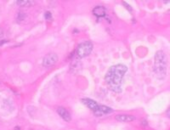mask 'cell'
Returning <instances> with one entry per match:
<instances>
[{"mask_svg": "<svg viewBox=\"0 0 170 130\" xmlns=\"http://www.w3.org/2000/svg\"><path fill=\"white\" fill-rule=\"evenodd\" d=\"M127 71L128 67L122 64L113 65L108 70L105 80L110 89L115 93L122 92V80Z\"/></svg>", "mask_w": 170, "mask_h": 130, "instance_id": "cell-1", "label": "cell"}, {"mask_svg": "<svg viewBox=\"0 0 170 130\" xmlns=\"http://www.w3.org/2000/svg\"><path fill=\"white\" fill-rule=\"evenodd\" d=\"M167 56L163 51H157L155 55L154 72L158 78H165L167 73Z\"/></svg>", "mask_w": 170, "mask_h": 130, "instance_id": "cell-2", "label": "cell"}, {"mask_svg": "<svg viewBox=\"0 0 170 130\" xmlns=\"http://www.w3.org/2000/svg\"><path fill=\"white\" fill-rule=\"evenodd\" d=\"M94 45L91 42H83L78 45L77 49V55L80 58L88 56L93 50Z\"/></svg>", "mask_w": 170, "mask_h": 130, "instance_id": "cell-3", "label": "cell"}, {"mask_svg": "<svg viewBox=\"0 0 170 130\" xmlns=\"http://www.w3.org/2000/svg\"><path fill=\"white\" fill-rule=\"evenodd\" d=\"M57 61H58V55L55 53H50L44 56V58L43 59L42 65L44 67H50L55 65Z\"/></svg>", "mask_w": 170, "mask_h": 130, "instance_id": "cell-4", "label": "cell"}, {"mask_svg": "<svg viewBox=\"0 0 170 130\" xmlns=\"http://www.w3.org/2000/svg\"><path fill=\"white\" fill-rule=\"evenodd\" d=\"M112 112H113L112 109L110 108V107L106 106H100L99 105V106H98L96 110L94 111V113H95V116H104V115H107V114H109V113Z\"/></svg>", "mask_w": 170, "mask_h": 130, "instance_id": "cell-5", "label": "cell"}, {"mask_svg": "<svg viewBox=\"0 0 170 130\" xmlns=\"http://www.w3.org/2000/svg\"><path fill=\"white\" fill-rule=\"evenodd\" d=\"M57 112H58V114L60 115V117L65 120L66 122H70L71 121V119H72V117H71V115H70V113L68 112V111L66 110V109H65L64 107H58V109H57Z\"/></svg>", "mask_w": 170, "mask_h": 130, "instance_id": "cell-6", "label": "cell"}, {"mask_svg": "<svg viewBox=\"0 0 170 130\" xmlns=\"http://www.w3.org/2000/svg\"><path fill=\"white\" fill-rule=\"evenodd\" d=\"M115 119L118 122H129L135 120V116L132 115H125V114H119L115 116Z\"/></svg>", "mask_w": 170, "mask_h": 130, "instance_id": "cell-7", "label": "cell"}, {"mask_svg": "<svg viewBox=\"0 0 170 130\" xmlns=\"http://www.w3.org/2000/svg\"><path fill=\"white\" fill-rule=\"evenodd\" d=\"M82 102L88 106L89 109H91L92 111H95L98 106H99V105H98V103L95 102V100H93L91 99H83L82 100Z\"/></svg>", "mask_w": 170, "mask_h": 130, "instance_id": "cell-8", "label": "cell"}, {"mask_svg": "<svg viewBox=\"0 0 170 130\" xmlns=\"http://www.w3.org/2000/svg\"><path fill=\"white\" fill-rule=\"evenodd\" d=\"M93 13L97 17H103L106 15V9L103 6H97L93 9Z\"/></svg>", "mask_w": 170, "mask_h": 130, "instance_id": "cell-9", "label": "cell"}, {"mask_svg": "<svg viewBox=\"0 0 170 130\" xmlns=\"http://www.w3.org/2000/svg\"><path fill=\"white\" fill-rule=\"evenodd\" d=\"M16 4L20 6H31L35 4V1H30V0H18L16 1Z\"/></svg>", "mask_w": 170, "mask_h": 130, "instance_id": "cell-10", "label": "cell"}, {"mask_svg": "<svg viewBox=\"0 0 170 130\" xmlns=\"http://www.w3.org/2000/svg\"><path fill=\"white\" fill-rule=\"evenodd\" d=\"M26 17H27V14H24L22 12H21V13H19L18 15H17V21L20 22V21H24Z\"/></svg>", "mask_w": 170, "mask_h": 130, "instance_id": "cell-11", "label": "cell"}, {"mask_svg": "<svg viewBox=\"0 0 170 130\" xmlns=\"http://www.w3.org/2000/svg\"><path fill=\"white\" fill-rule=\"evenodd\" d=\"M44 17L47 19V20H51L52 19V14L50 12H46L45 14H44Z\"/></svg>", "mask_w": 170, "mask_h": 130, "instance_id": "cell-12", "label": "cell"}, {"mask_svg": "<svg viewBox=\"0 0 170 130\" xmlns=\"http://www.w3.org/2000/svg\"><path fill=\"white\" fill-rule=\"evenodd\" d=\"M123 4L124 5V7H125V8H127V9H129V12H131V11H132V8L129 6V4H127V3H125V2H123Z\"/></svg>", "mask_w": 170, "mask_h": 130, "instance_id": "cell-13", "label": "cell"}, {"mask_svg": "<svg viewBox=\"0 0 170 130\" xmlns=\"http://www.w3.org/2000/svg\"><path fill=\"white\" fill-rule=\"evenodd\" d=\"M166 114H167V116L170 118V106L168 107V109L167 110V112H166Z\"/></svg>", "mask_w": 170, "mask_h": 130, "instance_id": "cell-14", "label": "cell"}, {"mask_svg": "<svg viewBox=\"0 0 170 130\" xmlns=\"http://www.w3.org/2000/svg\"><path fill=\"white\" fill-rule=\"evenodd\" d=\"M142 124H143V126H146L147 125V122L146 121V120H143Z\"/></svg>", "mask_w": 170, "mask_h": 130, "instance_id": "cell-15", "label": "cell"}, {"mask_svg": "<svg viewBox=\"0 0 170 130\" xmlns=\"http://www.w3.org/2000/svg\"><path fill=\"white\" fill-rule=\"evenodd\" d=\"M4 35V32H3V30L2 29H0V37H2Z\"/></svg>", "mask_w": 170, "mask_h": 130, "instance_id": "cell-16", "label": "cell"}, {"mask_svg": "<svg viewBox=\"0 0 170 130\" xmlns=\"http://www.w3.org/2000/svg\"><path fill=\"white\" fill-rule=\"evenodd\" d=\"M170 1H164V4H169Z\"/></svg>", "mask_w": 170, "mask_h": 130, "instance_id": "cell-17", "label": "cell"}]
</instances>
